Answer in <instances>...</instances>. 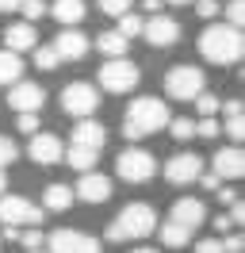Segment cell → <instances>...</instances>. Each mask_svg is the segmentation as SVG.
I'll use <instances>...</instances> for the list:
<instances>
[{
    "mask_svg": "<svg viewBox=\"0 0 245 253\" xmlns=\"http://www.w3.org/2000/svg\"><path fill=\"white\" fill-rule=\"evenodd\" d=\"M168 108L161 96H138V100H130V108L122 111V138L126 142H138V138H146V134H153V130H161V126H168Z\"/></svg>",
    "mask_w": 245,
    "mask_h": 253,
    "instance_id": "1",
    "label": "cell"
},
{
    "mask_svg": "<svg viewBox=\"0 0 245 253\" xmlns=\"http://www.w3.org/2000/svg\"><path fill=\"white\" fill-rule=\"evenodd\" d=\"M242 50H245L242 31L226 27L222 19H214V23H207V27L199 31V54L214 65H238L242 62Z\"/></svg>",
    "mask_w": 245,
    "mask_h": 253,
    "instance_id": "2",
    "label": "cell"
},
{
    "mask_svg": "<svg viewBox=\"0 0 245 253\" xmlns=\"http://www.w3.org/2000/svg\"><path fill=\"white\" fill-rule=\"evenodd\" d=\"M157 230V215L150 204H126L115 215V222L107 226V242H130V238H150Z\"/></svg>",
    "mask_w": 245,
    "mask_h": 253,
    "instance_id": "3",
    "label": "cell"
},
{
    "mask_svg": "<svg viewBox=\"0 0 245 253\" xmlns=\"http://www.w3.org/2000/svg\"><path fill=\"white\" fill-rule=\"evenodd\" d=\"M199 92H207V77L196 65H172L165 73V96L168 100H196Z\"/></svg>",
    "mask_w": 245,
    "mask_h": 253,
    "instance_id": "4",
    "label": "cell"
},
{
    "mask_svg": "<svg viewBox=\"0 0 245 253\" xmlns=\"http://www.w3.org/2000/svg\"><path fill=\"white\" fill-rule=\"evenodd\" d=\"M115 173L126 180V184H146L153 173H157V161H153L150 150H138V146H126L119 158H115Z\"/></svg>",
    "mask_w": 245,
    "mask_h": 253,
    "instance_id": "5",
    "label": "cell"
},
{
    "mask_svg": "<svg viewBox=\"0 0 245 253\" xmlns=\"http://www.w3.org/2000/svg\"><path fill=\"white\" fill-rule=\"evenodd\" d=\"M96 108H100L96 84H88V81H73V84L61 88V111H65V115H73V119H92V111H96Z\"/></svg>",
    "mask_w": 245,
    "mask_h": 253,
    "instance_id": "6",
    "label": "cell"
},
{
    "mask_svg": "<svg viewBox=\"0 0 245 253\" xmlns=\"http://www.w3.org/2000/svg\"><path fill=\"white\" fill-rule=\"evenodd\" d=\"M138 81H142V69L130 58H115V62L100 65V88H107V92H130V88H138Z\"/></svg>",
    "mask_w": 245,
    "mask_h": 253,
    "instance_id": "7",
    "label": "cell"
},
{
    "mask_svg": "<svg viewBox=\"0 0 245 253\" xmlns=\"http://www.w3.org/2000/svg\"><path fill=\"white\" fill-rule=\"evenodd\" d=\"M0 222L4 226H39L42 222V211L31 204V200H23V196H0Z\"/></svg>",
    "mask_w": 245,
    "mask_h": 253,
    "instance_id": "8",
    "label": "cell"
},
{
    "mask_svg": "<svg viewBox=\"0 0 245 253\" xmlns=\"http://www.w3.org/2000/svg\"><path fill=\"white\" fill-rule=\"evenodd\" d=\"M46 253H100V242L81 230H54L46 238Z\"/></svg>",
    "mask_w": 245,
    "mask_h": 253,
    "instance_id": "9",
    "label": "cell"
},
{
    "mask_svg": "<svg viewBox=\"0 0 245 253\" xmlns=\"http://www.w3.org/2000/svg\"><path fill=\"white\" fill-rule=\"evenodd\" d=\"M42 84H35V81H15L12 88H8V108H15L19 115H39L42 111Z\"/></svg>",
    "mask_w": 245,
    "mask_h": 253,
    "instance_id": "10",
    "label": "cell"
},
{
    "mask_svg": "<svg viewBox=\"0 0 245 253\" xmlns=\"http://www.w3.org/2000/svg\"><path fill=\"white\" fill-rule=\"evenodd\" d=\"M203 176V158L199 154H172L165 161V180L168 184H192Z\"/></svg>",
    "mask_w": 245,
    "mask_h": 253,
    "instance_id": "11",
    "label": "cell"
},
{
    "mask_svg": "<svg viewBox=\"0 0 245 253\" xmlns=\"http://www.w3.org/2000/svg\"><path fill=\"white\" fill-rule=\"evenodd\" d=\"M50 46H54V54H58V62H81V58L92 50V39L81 35L77 27H61V35L50 42Z\"/></svg>",
    "mask_w": 245,
    "mask_h": 253,
    "instance_id": "12",
    "label": "cell"
},
{
    "mask_svg": "<svg viewBox=\"0 0 245 253\" xmlns=\"http://www.w3.org/2000/svg\"><path fill=\"white\" fill-rule=\"evenodd\" d=\"M142 39L150 42V46H172L176 39H180V23L172 16H150L146 23H142Z\"/></svg>",
    "mask_w": 245,
    "mask_h": 253,
    "instance_id": "13",
    "label": "cell"
},
{
    "mask_svg": "<svg viewBox=\"0 0 245 253\" xmlns=\"http://www.w3.org/2000/svg\"><path fill=\"white\" fill-rule=\"evenodd\" d=\"M168 222H176V226H184V230L192 234L196 226L207 222V207H203V200H196V196H184V200L172 204V219Z\"/></svg>",
    "mask_w": 245,
    "mask_h": 253,
    "instance_id": "14",
    "label": "cell"
},
{
    "mask_svg": "<svg viewBox=\"0 0 245 253\" xmlns=\"http://www.w3.org/2000/svg\"><path fill=\"white\" fill-rule=\"evenodd\" d=\"M211 173L218 176V180H238V176L245 173L242 146H222V150L211 158Z\"/></svg>",
    "mask_w": 245,
    "mask_h": 253,
    "instance_id": "15",
    "label": "cell"
},
{
    "mask_svg": "<svg viewBox=\"0 0 245 253\" xmlns=\"http://www.w3.org/2000/svg\"><path fill=\"white\" fill-rule=\"evenodd\" d=\"M61 154H65V146H61L58 134H35L27 146V158L35 161V165H58Z\"/></svg>",
    "mask_w": 245,
    "mask_h": 253,
    "instance_id": "16",
    "label": "cell"
},
{
    "mask_svg": "<svg viewBox=\"0 0 245 253\" xmlns=\"http://www.w3.org/2000/svg\"><path fill=\"white\" fill-rule=\"evenodd\" d=\"M73 196H81L84 204H107L111 200V180L104 173H81Z\"/></svg>",
    "mask_w": 245,
    "mask_h": 253,
    "instance_id": "17",
    "label": "cell"
},
{
    "mask_svg": "<svg viewBox=\"0 0 245 253\" xmlns=\"http://www.w3.org/2000/svg\"><path fill=\"white\" fill-rule=\"evenodd\" d=\"M0 39H4V50H8V54H15V58H19L23 50H35V46H39V35H35V27H31V23H8Z\"/></svg>",
    "mask_w": 245,
    "mask_h": 253,
    "instance_id": "18",
    "label": "cell"
},
{
    "mask_svg": "<svg viewBox=\"0 0 245 253\" xmlns=\"http://www.w3.org/2000/svg\"><path fill=\"white\" fill-rule=\"evenodd\" d=\"M107 134H104V123H96V119H81V123L73 126V146H81V150H104Z\"/></svg>",
    "mask_w": 245,
    "mask_h": 253,
    "instance_id": "19",
    "label": "cell"
},
{
    "mask_svg": "<svg viewBox=\"0 0 245 253\" xmlns=\"http://www.w3.org/2000/svg\"><path fill=\"white\" fill-rule=\"evenodd\" d=\"M84 12H88L84 0H54V4H50V16L58 19L61 27H77V23L84 19Z\"/></svg>",
    "mask_w": 245,
    "mask_h": 253,
    "instance_id": "20",
    "label": "cell"
},
{
    "mask_svg": "<svg viewBox=\"0 0 245 253\" xmlns=\"http://www.w3.org/2000/svg\"><path fill=\"white\" fill-rule=\"evenodd\" d=\"M73 200H77V196H73L69 184H46V192H42V207H46V211H69Z\"/></svg>",
    "mask_w": 245,
    "mask_h": 253,
    "instance_id": "21",
    "label": "cell"
},
{
    "mask_svg": "<svg viewBox=\"0 0 245 253\" xmlns=\"http://www.w3.org/2000/svg\"><path fill=\"white\" fill-rule=\"evenodd\" d=\"M96 46H100V54H104L107 62H115V58H126V50H130V42H126V39H119L115 31H100V39H96Z\"/></svg>",
    "mask_w": 245,
    "mask_h": 253,
    "instance_id": "22",
    "label": "cell"
},
{
    "mask_svg": "<svg viewBox=\"0 0 245 253\" xmlns=\"http://www.w3.org/2000/svg\"><path fill=\"white\" fill-rule=\"evenodd\" d=\"M222 115H226V134L234 138V146L242 142V134H245V126H242V100H226L222 104Z\"/></svg>",
    "mask_w": 245,
    "mask_h": 253,
    "instance_id": "23",
    "label": "cell"
},
{
    "mask_svg": "<svg viewBox=\"0 0 245 253\" xmlns=\"http://www.w3.org/2000/svg\"><path fill=\"white\" fill-rule=\"evenodd\" d=\"M96 150H81V146H69V154H61V161L69 165V169H77V173H92V165H96Z\"/></svg>",
    "mask_w": 245,
    "mask_h": 253,
    "instance_id": "24",
    "label": "cell"
},
{
    "mask_svg": "<svg viewBox=\"0 0 245 253\" xmlns=\"http://www.w3.org/2000/svg\"><path fill=\"white\" fill-rule=\"evenodd\" d=\"M15 81H23V62L8 50H0V84H15Z\"/></svg>",
    "mask_w": 245,
    "mask_h": 253,
    "instance_id": "25",
    "label": "cell"
},
{
    "mask_svg": "<svg viewBox=\"0 0 245 253\" xmlns=\"http://www.w3.org/2000/svg\"><path fill=\"white\" fill-rule=\"evenodd\" d=\"M188 230L184 226H176V222H161V246H168V250H180V246H188Z\"/></svg>",
    "mask_w": 245,
    "mask_h": 253,
    "instance_id": "26",
    "label": "cell"
},
{
    "mask_svg": "<svg viewBox=\"0 0 245 253\" xmlns=\"http://www.w3.org/2000/svg\"><path fill=\"white\" fill-rule=\"evenodd\" d=\"M196 108L203 119H218V111H222V96H214V92H199L196 96Z\"/></svg>",
    "mask_w": 245,
    "mask_h": 253,
    "instance_id": "27",
    "label": "cell"
},
{
    "mask_svg": "<svg viewBox=\"0 0 245 253\" xmlns=\"http://www.w3.org/2000/svg\"><path fill=\"white\" fill-rule=\"evenodd\" d=\"M142 23H146L142 16H134V12H126V16H119V31H115V35L130 42V39H138V35H142Z\"/></svg>",
    "mask_w": 245,
    "mask_h": 253,
    "instance_id": "28",
    "label": "cell"
},
{
    "mask_svg": "<svg viewBox=\"0 0 245 253\" xmlns=\"http://www.w3.org/2000/svg\"><path fill=\"white\" fill-rule=\"evenodd\" d=\"M168 130H172V138L188 142V138L196 134V119H188V115H176V119H168Z\"/></svg>",
    "mask_w": 245,
    "mask_h": 253,
    "instance_id": "29",
    "label": "cell"
},
{
    "mask_svg": "<svg viewBox=\"0 0 245 253\" xmlns=\"http://www.w3.org/2000/svg\"><path fill=\"white\" fill-rule=\"evenodd\" d=\"M19 12H23V23H35V19H42L46 12H50V4H46V0H23Z\"/></svg>",
    "mask_w": 245,
    "mask_h": 253,
    "instance_id": "30",
    "label": "cell"
},
{
    "mask_svg": "<svg viewBox=\"0 0 245 253\" xmlns=\"http://www.w3.org/2000/svg\"><path fill=\"white\" fill-rule=\"evenodd\" d=\"M222 8H226V27L242 31V19H245V0H230V4H222Z\"/></svg>",
    "mask_w": 245,
    "mask_h": 253,
    "instance_id": "31",
    "label": "cell"
},
{
    "mask_svg": "<svg viewBox=\"0 0 245 253\" xmlns=\"http://www.w3.org/2000/svg\"><path fill=\"white\" fill-rule=\"evenodd\" d=\"M35 65L39 69H58V54H54V46H35Z\"/></svg>",
    "mask_w": 245,
    "mask_h": 253,
    "instance_id": "32",
    "label": "cell"
},
{
    "mask_svg": "<svg viewBox=\"0 0 245 253\" xmlns=\"http://www.w3.org/2000/svg\"><path fill=\"white\" fill-rule=\"evenodd\" d=\"M15 158H19V146H15L12 138H4V134H0V173H4Z\"/></svg>",
    "mask_w": 245,
    "mask_h": 253,
    "instance_id": "33",
    "label": "cell"
},
{
    "mask_svg": "<svg viewBox=\"0 0 245 253\" xmlns=\"http://www.w3.org/2000/svg\"><path fill=\"white\" fill-rule=\"evenodd\" d=\"M19 242H23V250H42L46 234L39 230V226H31V230H19Z\"/></svg>",
    "mask_w": 245,
    "mask_h": 253,
    "instance_id": "34",
    "label": "cell"
},
{
    "mask_svg": "<svg viewBox=\"0 0 245 253\" xmlns=\"http://www.w3.org/2000/svg\"><path fill=\"white\" fill-rule=\"evenodd\" d=\"M196 12L203 19H211V23H214V19L222 16V4H218V0H196Z\"/></svg>",
    "mask_w": 245,
    "mask_h": 253,
    "instance_id": "35",
    "label": "cell"
},
{
    "mask_svg": "<svg viewBox=\"0 0 245 253\" xmlns=\"http://www.w3.org/2000/svg\"><path fill=\"white\" fill-rule=\"evenodd\" d=\"M100 12H107V16H126L130 12V0H100Z\"/></svg>",
    "mask_w": 245,
    "mask_h": 253,
    "instance_id": "36",
    "label": "cell"
},
{
    "mask_svg": "<svg viewBox=\"0 0 245 253\" xmlns=\"http://www.w3.org/2000/svg\"><path fill=\"white\" fill-rule=\"evenodd\" d=\"M218 130H222L218 119H199V123H196V134H199V138H218Z\"/></svg>",
    "mask_w": 245,
    "mask_h": 253,
    "instance_id": "37",
    "label": "cell"
},
{
    "mask_svg": "<svg viewBox=\"0 0 245 253\" xmlns=\"http://www.w3.org/2000/svg\"><path fill=\"white\" fill-rule=\"evenodd\" d=\"M15 126H19L23 134H31V138H35V134H39V115H19V119H15Z\"/></svg>",
    "mask_w": 245,
    "mask_h": 253,
    "instance_id": "38",
    "label": "cell"
},
{
    "mask_svg": "<svg viewBox=\"0 0 245 253\" xmlns=\"http://www.w3.org/2000/svg\"><path fill=\"white\" fill-rule=\"evenodd\" d=\"M196 253H222V238H203V242H196Z\"/></svg>",
    "mask_w": 245,
    "mask_h": 253,
    "instance_id": "39",
    "label": "cell"
},
{
    "mask_svg": "<svg viewBox=\"0 0 245 253\" xmlns=\"http://www.w3.org/2000/svg\"><path fill=\"white\" fill-rule=\"evenodd\" d=\"M242 250H245V238H242V234L222 238V253H242Z\"/></svg>",
    "mask_w": 245,
    "mask_h": 253,
    "instance_id": "40",
    "label": "cell"
},
{
    "mask_svg": "<svg viewBox=\"0 0 245 253\" xmlns=\"http://www.w3.org/2000/svg\"><path fill=\"white\" fill-rule=\"evenodd\" d=\"M230 226H242V219H245V207H242V200H234V204H230Z\"/></svg>",
    "mask_w": 245,
    "mask_h": 253,
    "instance_id": "41",
    "label": "cell"
},
{
    "mask_svg": "<svg viewBox=\"0 0 245 253\" xmlns=\"http://www.w3.org/2000/svg\"><path fill=\"white\" fill-rule=\"evenodd\" d=\"M199 184H203L207 192H218V188H222V180H218L214 173H203V176H199Z\"/></svg>",
    "mask_w": 245,
    "mask_h": 253,
    "instance_id": "42",
    "label": "cell"
},
{
    "mask_svg": "<svg viewBox=\"0 0 245 253\" xmlns=\"http://www.w3.org/2000/svg\"><path fill=\"white\" fill-rule=\"evenodd\" d=\"M214 196H218V204H234L238 200V192H230V188H218Z\"/></svg>",
    "mask_w": 245,
    "mask_h": 253,
    "instance_id": "43",
    "label": "cell"
},
{
    "mask_svg": "<svg viewBox=\"0 0 245 253\" xmlns=\"http://www.w3.org/2000/svg\"><path fill=\"white\" fill-rule=\"evenodd\" d=\"M142 8H146L150 16H161V0H142Z\"/></svg>",
    "mask_w": 245,
    "mask_h": 253,
    "instance_id": "44",
    "label": "cell"
},
{
    "mask_svg": "<svg viewBox=\"0 0 245 253\" xmlns=\"http://www.w3.org/2000/svg\"><path fill=\"white\" fill-rule=\"evenodd\" d=\"M211 226H214V230H218V234H226V230H230V219H226V215H218V219H214Z\"/></svg>",
    "mask_w": 245,
    "mask_h": 253,
    "instance_id": "45",
    "label": "cell"
},
{
    "mask_svg": "<svg viewBox=\"0 0 245 253\" xmlns=\"http://www.w3.org/2000/svg\"><path fill=\"white\" fill-rule=\"evenodd\" d=\"M23 0H0V12H19Z\"/></svg>",
    "mask_w": 245,
    "mask_h": 253,
    "instance_id": "46",
    "label": "cell"
},
{
    "mask_svg": "<svg viewBox=\"0 0 245 253\" xmlns=\"http://www.w3.org/2000/svg\"><path fill=\"white\" fill-rule=\"evenodd\" d=\"M0 238H8V242H19V230H15V226H4V230H0Z\"/></svg>",
    "mask_w": 245,
    "mask_h": 253,
    "instance_id": "47",
    "label": "cell"
},
{
    "mask_svg": "<svg viewBox=\"0 0 245 253\" xmlns=\"http://www.w3.org/2000/svg\"><path fill=\"white\" fill-rule=\"evenodd\" d=\"M8 192V173H0V196Z\"/></svg>",
    "mask_w": 245,
    "mask_h": 253,
    "instance_id": "48",
    "label": "cell"
},
{
    "mask_svg": "<svg viewBox=\"0 0 245 253\" xmlns=\"http://www.w3.org/2000/svg\"><path fill=\"white\" fill-rule=\"evenodd\" d=\"M130 253H161V250H150V246H138V250H130Z\"/></svg>",
    "mask_w": 245,
    "mask_h": 253,
    "instance_id": "49",
    "label": "cell"
},
{
    "mask_svg": "<svg viewBox=\"0 0 245 253\" xmlns=\"http://www.w3.org/2000/svg\"><path fill=\"white\" fill-rule=\"evenodd\" d=\"M168 4H196V0H168Z\"/></svg>",
    "mask_w": 245,
    "mask_h": 253,
    "instance_id": "50",
    "label": "cell"
},
{
    "mask_svg": "<svg viewBox=\"0 0 245 253\" xmlns=\"http://www.w3.org/2000/svg\"><path fill=\"white\" fill-rule=\"evenodd\" d=\"M27 253H46V250H27Z\"/></svg>",
    "mask_w": 245,
    "mask_h": 253,
    "instance_id": "51",
    "label": "cell"
}]
</instances>
